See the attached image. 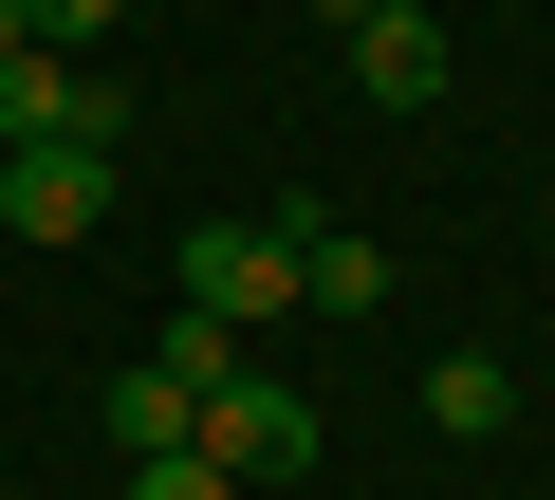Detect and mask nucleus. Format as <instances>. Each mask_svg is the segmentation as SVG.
Masks as SVG:
<instances>
[{"label": "nucleus", "mask_w": 555, "mask_h": 500, "mask_svg": "<svg viewBox=\"0 0 555 500\" xmlns=\"http://www.w3.org/2000/svg\"><path fill=\"white\" fill-rule=\"evenodd\" d=\"M297 241H315V204H259V222H204V241H185V316H222V334L297 316Z\"/></svg>", "instance_id": "nucleus-1"}, {"label": "nucleus", "mask_w": 555, "mask_h": 500, "mask_svg": "<svg viewBox=\"0 0 555 500\" xmlns=\"http://www.w3.org/2000/svg\"><path fill=\"white\" fill-rule=\"evenodd\" d=\"M315 389H278V371H241V389H204V463L222 482H315Z\"/></svg>", "instance_id": "nucleus-2"}, {"label": "nucleus", "mask_w": 555, "mask_h": 500, "mask_svg": "<svg viewBox=\"0 0 555 500\" xmlns=\"http://www.w3.org/2000/svg\"><path fill=\"white\" fill-rule=\"evenodd\" d=\"M112 222V149H0V241H93Z\"/></svg>", "instance_id": "nucleus-3"}, {"label": "nucleus", "mask_w": 555, "mask_h": 500, "mask_svg": "<svg viewBox=\"0 0 555 500\" xmlns=\"http://www.w3.org/2000/svg\"><path fill=\"white\" fill-rule=\"evenodd\" d=\"M352 93H371V112H444V20H426V0L352 38Z\"/></svg>", "instance_id": "nucleus-4"}, {"label": "nucleus", "mask_w": 555, "mask_h": 500, "mask_svg": "<svg viewBox=\"0 0 555 500\" xmlns=\"http://www.w3.org/2000/svg\"><path fill=\"white\" fill-rule=\"evenodd\" d=\"M112 445H130V463H185V445H204V389H167V371L130 352V371H112Z\"/></svg>", "instance_id": "nucleus-5"}, {"label": "nucleus", "mask_w": 555, "mask_h": 500, "mask_svg": "<svg viewBox=\"0 0 555 500\" xmlns=\"http://www.w3.org/2000/svg\"><path fill=\"white\" fill-rule=\"evenodd\" d=\"M371 297H389V260H371L352 222H315V241H297V316H371Z\"/></svg>", "instance_id": "nucleus-6"}, {"label": "nucleus", "mask_w": 555, "mask_h": 500, "mask_svg": "<svg viewBox=\"0 0 555 500\" xmlns=\"http://www.w3.org/2000/svg\"><path fill=\"white\" fill-rule=\"evenodd\" d=\"M500 408H518V371H500V352H444V371H426V426H444V445H481Z\"/></svg>", "instance_id": "nucleus-7"}, {"label": "nucleus", "mask_w": 555, "mask_h": 500, "mask_svg": "<svg viewBox=\"0 0 555 500\" xmlns=\"http://www.w3.org/2000/svg\"><path fill=\"white\" fill-rule=\"evenodd\" d=\"M149 371H167V389H241V334H222V316H167Z\"/></svg>", "instance_id": "nucleus-8"}, {"label": "nucleus", "mask_w": 555, "mask_h": 500, "mask_svg": "<svg viewBox=\"0 0 555 500\" xmlns=\"http://www.w3.org/2000/svg\"><path fill=\"white\" fill-rule=\"evenodd\" d=\"M112 20H130V0H20V38H38V56H75V38H112Z\"/></svg>", "instance_id": "nucleus-9"}, {"label": "nucleus", "mask_w": 555, "mask_h": 500, "mask_svg": "<svg viewBox=\"0 0 555 500\" xmlns=\"http://www.w3.org/2000/svg\"><path fill=\"white\" fill-rule=\"evenodd\" d=\"M130 500H241V482H222V463L185 445V463H130Z\"/></svg>", "instance_id": "nucleus-10"}, {"label": "nucleus", "mask_w": 555, "mask_h": 500, "mask_svg": "<svg viewBox=\"0 0 555 500\" xmlns=\"http://www.w3.org/2000/svg\"><path fill=\"white\" fill-rule=\"evenodd\" d=\"M315 20H334V38H371V20H408V0H315Z\"/></svg>", "instance_id": "nucleus-11"}, {"label": "nucleus", "mask_w": 555, "mask_h": 500, "mask_svg": "<svg viewBox=\"0 0 555 500\" xmlns=\"http://www.w3.org/2000/svg\"><path fill=\"white\" fill-rule=\"evenodd\" d=\"M0 500H20V482H0Z\"/></svg>", "instance_id": "nucleus-12"}]
</instances>
